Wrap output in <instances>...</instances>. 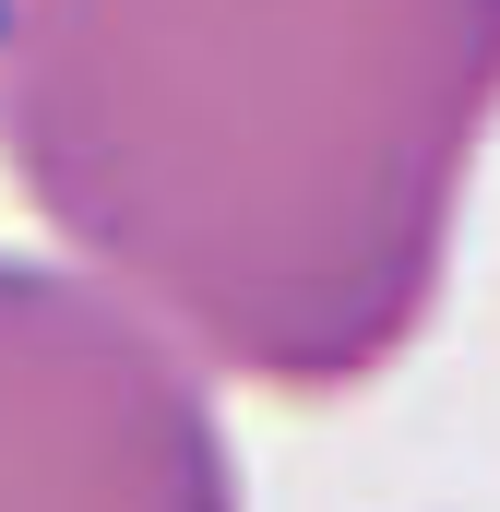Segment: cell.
I'll list each match as a JSON object with an SVG mask.
<instances>
[{
	"mask_svg": "<svg viewBox=\"0 0 500 512\" xmlns=\"http://www.w3.org/2000/svg\"><path fill=\"white\" fill-rule=\"evenodd\" d=\"M489 131L500 0H0V179L215 393H370Z\"/></svg>",
	"mask_w": 500,
	"mask_h": 512,
	"instance_id": "6da1fadb",
	"label": "cell"
},
{
	"mask_svg": "<svg viewBox=\"0 0 500 512\" xmlns=\"http://www.w3.org/2000/svg\"><path fill=\"white\" fill-rule=\"evenodd\" d=\"M0 512H250L227 393L48 251H0Z\"/></svg>",
	"mask_w": 500,
	"mask_h": 512,
	"instance_id": "7a4b0ae2",
	"label": "cell"
}]
</instances>
